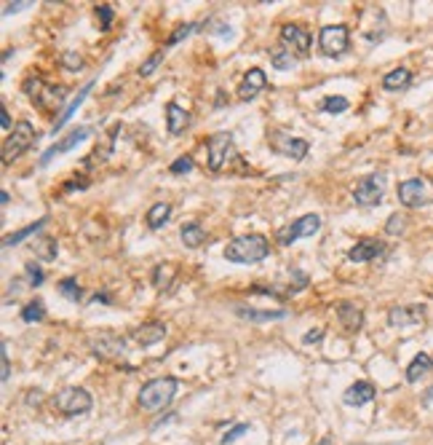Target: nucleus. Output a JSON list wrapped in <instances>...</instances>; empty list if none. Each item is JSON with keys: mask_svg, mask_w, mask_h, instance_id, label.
Masks as SVG:
<instances>
[{"mask_svg": "<svg viewBox=\"0 0 433 445\" xmlns=\"http://www.w3.org/2000/svg\"><path fill=\"white\" fill-rule=\"evenodd\" d=\"M270 255V242L260 233H246V236H236L230 245L225 247V258L230 263H241V266H252V263L265 261Z\"/></svg>", "mask_w": 433, "mask_h": 445, "instance_id": "f257e3e1", "label": "nucleus"}, {"mask_svg": "<svg viewBox=\"0 0 433 445\" xmlns=\"http://www.w3.org/2000/svg\"><path fill=\"white\" fill-rule=\"evenodd\" d=\"M180 389V381L174 376H161V378H152L139 389V408H145L150 413H158L164 411L166 405L174 399Z\"/></svg>", "mask_w": 433, "mask_h": 445, "instance_id": "f03ea898", "label": "nucleus"}, {"mask_svg": "<svg viewBox=\"0 0 433 445\" xmlns=\"http://www.w3.org/2000/svg\"><path fill=\"white\" fill-rule=\"evenodd\" d=\"M54 405L59 408L62 416H67V418H75V416H86L91 411V405H94V399L86 389H80V386H67V389H62L59 395L54 397Z\"/></svg>", "mask_w": 433, "mask_h": 445, "instance_id": "7ed1b4c3", "label": "nucleus"}, {"mask_svg": "<svg viewBox=\"0 0 433 445\" xmlns=\"http://www.w3.org/2000/svg\"><path fill=\"white\" fill-rule=\"evenodd\" d=\"M35 142V129L30 121H19L11 129V135L3 142V164H8L11 158H19Z\"/></svg>", "mask_w": 433, "mask_h": 445, "instance_id": "20e7f679", "label": "nucleus"}, {"mask_svg": "<svg viewBox=\"0 0 433 445\" xmlns=\"http://www.w3.org/2000/svg\"><path fill=\"white\" fill-rule=\"evenodd\" d=\"M348 38H350L348 25H327L318 32V48L324 57H343L348 51Z\"/></svg>", "mask_w": 433, "mask_h": 445, "instance_id": "39448f33", "label": "nucleus"}, {"mask_svg": "<svg viewBox=\"0 0 433 445\" xmlns=\"http://www.w3.org/2000/svg\"><path fill=\"white\" fill-rule=\"evenodd\" d=\"M89 346L99 360H120L126 354V338L102 330V333H91Z\"/></svg>", "mask_w": 433, "mask_h": 445, "instance_id": "423d86ee", "label": "nucleus"}, {"mask_svg": "<svg viewBox=\"0 0 433 445\" xmlns=\"http://www.w3.org/2000/svg\"><path fill=\"white\" fill-rule=\"evenodd\" d=\"M383 193H385V174H367L353 188V201L361 207H374L383 201Z\"/></svg>", "mask_w": 433, "mask_h": 445, "instance_id": "0eeeda50", "label": "nucleus"}, {"mask_svg": "<svg viewBox=\"0 0 433 445\" xmlns=\"http://www.w3.org/2000/svg\"><path fill=\"white\" fill-rule=\"evenodd\" d=\"M24 94L32 97L41 108H59L62 100H64V89L62 86H45L41 78H30L24 81Z\"/></svg>", "mask_w": 433, "mask_h": 445, "instance_id": "6e6552de", "label": "nucleus"}, {"mask_svg": "<svg viewBox=\"0 0 433 445\" xmlns=\"http://www.w3.org/2000/svg\"><path fill=\"white\" fill-rule=\"evenodd\" d=\"M321 228V217L318 215H302L297 217L292 226H286V228L278 231V245L281 247H289L292 242H297V239H305V236H313L315 231Z\"/></svg>", "mask_w": 433, "mask_h": 445, "instance_id": "1a4fd4ad", "label": "nucleus"}, {"mask_svg": "<svg viewBox=\"0 0 433 445\" xmlns=\"http://www.w3.org/2000/svg\"><path fill=\"white\" fill-rule=\"evenodd\" d=\"M270 145L276 148V153L286 156V158H294V161H302L308 156V151H311V145L305 139L289 137L286 132H273L270 135Z\"/></svg>", "mask_w": 433, "mask_h": 445, "instance_id": "9d476101", "label": "nucleus"}, {"mask_svg": "<svg viewBox=\"0 0 433 445\" xmlns=\"http://www.w3.org/2000/svg\"><path fill=\"white\" fill-rule=\"evenodd\" d=\"M89 135H91V126H78V129H73L70 135H64L62 139H57V142H54V145H51V148H48L43 156H41V167H45L48 161H54L57 156L67 153V151H73L75 145H78V142H83V139L89 137Z\"/></svg>", "mask_w": 433, "mask_h": 445, "instance_id": "9b49d317", "label": "nucleus"}, {"mask_svg": "<svg viewBox=\"0 0 433 445\" xmlns=\"http://www.w3.org/2000/svg\"><path fill=\"white\" fill-rule=\"evenodd\" d=\"M233 153V135L230 132H217L209 137V169L220 172L225 167V158Z\"/></svg>", "mask_w": 433, "mask_h": 445, "instance_id": "f8f14e48", "label": "nucleus"}, {"mask_svg": "<svg viewBox=\"0 0 433 445\" xmlns=\"http://www.w3.org/2000/svg\"><path fill=\"white\" fill-rule=\"evenodd\" d=\"M281 43H286L297 57H308L311 54V32L302 25H284L281 27Z\"/></svg>", "mask_w": 433, "mask_h": 445, "instance_id": "ddd939ff", "label": "nucleus"}, {"mask_svg": "<svg viewBox=\"0 0 433 445\" xmlns=\"http://www.w3.org/2000/svg\"><path fill=\"white\" fill-rule=\"evenodd\" d=\"M425 320V306L412 303V306H393L388 311V322L393 327H415Z\"/></svg>", "mask_w": 433, "mask_h": 445, "instance_id": "4468645a", "label": "nucleus"}, {"mask_svg": "<svg viewBox=\"0 0 433 445\" xmlns=\"http://www.w3.org/2000/svg\"><path fill=\"white\" fill-rule=\"evenodd\" d=\"M265 86H268V76H265V70H262V67H252V70L243 76V81H241L239 100L249 102V100H254L257 94L265 89Z\"/></svg>", "mask_w": 433, "mask_h": 445, "instance_id": "2eb2a0df", "label": "nucleus"}, {"mask_svg": "<svg viewBox=\"0 0 433 445\" xmlns=\"http://www.w3.org/2000/svg\"><path fill=\"white\" fill-rule=\"evenodd\" d=\"M383 255H385V245L380 239H361L359 245L350 247V252H348V258L353 263H369L383 258Z\"/></svg>", "mask_w": 433, "mask_h": 445, "instance_id": "dca6fc26", "label": "nucleus"}, {"mask_svg": "<svg viewBox=\"0 0 433 445\" xmlns=\"http://www.w3.org/2000/svg\"><path fill=\"white\" fill-rule=\"evenodd\" d=\"M399 201H402L404 207H409V210H415V207H423L428 196H425V183L423 180H404L399 185Z\"/></svg>", "mask_w": 433, "mask_h": 445, "instance_id": "f3484780", "label": "nucleus"}, {"mask_svg": "<svg viewBox=\"0 0 433 445\" xmlns=\"http://www.w3.org/2000/svg\"><path fill=\"white\" fill-rule=\"evenodd\" d=\"M337 320H340V324H343L348 333H359L361 327H364V308L356 306L353 301H343L337 306Z\"/></svg>", "mask_w": 433, "mask_h": 445, "instance_id": "a211bd4d", "label": "nucleus"}, {"mask_svg": "<svg viewBox=\"0 0 433 445\" xmlns=\"http://www.w3.org/2000/svg\"><path fill=\"white\" fill-rule=\"evenodd\" d=\"M187 123H190V113H187V110L180 108L177 102H169V105H166V129H169V135L180 137Z\"/></svg>", "mask_w": 433, "mask_h": 445, "instance_id": "6ab92c4d", "label": "nucleus"}, {"mask_svg": "<svg viewBox=\"0 0 433 445\" xmlns=\"http://www.w3.org/2000/svg\"><path fill=\"white\" fill-rule=\"evenodd\" d=\"M166 336V324L164 322H148L142 327H134L132 330V338H134L139 346H152L158 341H164Z\"/></svg>", "mask_w": 433, "mask_h": 445, "instance_id": "aec40b11", "label": "nucleus"}, {"mask_svg": "<svg viewBox=\"0 0 433 445\" xmlns=\"http://www.w3.org/2000/svg\"><path fill=\"white\" fill-rule=\"evenodd\" d=\"M374 386L369 384V381H356L353 386H348L345 389V395H343V399H345V405H367V402H372L374 399Z\"/></svg>", "mask_w": 433, "mask_h": 445, "instance_id": "412c9836", "label": "nucleus"}, {"mask_svg": "<svg viewBox=\"0 0 433 445\" xmlns=\"http://www.w3.org/2000/svg\"><path fill=\"white\" fill-rule=\"evenodd\" d=\"M270 62H273L276 70H292V67L297 64V54L286 46V43H278V46L270 48Z\"/></svg>", "mask_w": 433, "mask_h": 445, "instance_id": "4be33fe9", "label": "nucleus"}, {"mask_svg": "<svg viewBox=\"0 0 433 445\" xmlns=\"http://www.w3.org/2000/svg\"><path fill=\"white\" fill-rule=\"evenodd\" d=\"M236 314L243 317V320H249V322H273V320H284L289 311H284V308H276V311H257V308L239 306L236 308Z\"/></svg>", "mask_w": 433, "mask_h": 445, "instance_id": "5701e85b", "label": "nucleus"}, {"mask_svg": "<svg viewBox=\"0 0 433 445\" xmlns=\"http://www.w3.org/2000/svg\"><path fill=\"white\" fill-rule=\"evenodd\" d=\"M433 368V357L431 354H425V352H420L412 362H409V368H406V381L409 384H415V381H420L428 370Z\"/></svg>", "mask_w": 433, "mask_h": 445, "instance_id": "b1692460", "label": "nucleus"}, {"mask_svg": "<svg viewBox=\"0 0 433 445\" xmlns=\"http://www.w3.org/2000/svg\"><path fill=\"white\" fill-rule=\"evenodd\" d=\"M91 89H94V81H91V83H86V86H83L80 92L75 94V97H73V102H70V105L64 108V113H62L59 118H57V123H54V132H59L62 126H64V123L70 121V118H73V116H75V110H78V108H80V105H83V100H86V97H89V94H91Z\"/></svg>", "mask_w": 433, "mask_h": 445, "instance_id": "393cba45", "label": "nucleus"}, {"mask_svg": "<svg viewBox=\"0 0 433 445\" xmlns=\"http://www.w3.org/2000/svg\"><path fill=\"white\" fill-rule=\"evenodd\" d=\"M409 83H412V73L406 67H396L383 78V89H388V92H402Z\"/></svg>", "mask_w": 433, "mask_h": 445, "instance_id": "a878e982", "label": "nucleus"}, {"mask_svg": "<svg viewBox=\"0 0 433 445\" xmlns=\"http://www.w3.org/2000/svg\"><path fill=\"white\" fill-rule=\"evenodd\" d=\"M169 215H171V204H166V201L152 204L148 210V228H152V231L164 228L166 223H169Z\"/></svg>", "mask_w": 433, "mask_h": 445, "instance_id": "bb28decb", "label": "nucleus"}, {"mask_svg": "<svg viewBox=\"0 0 433 445\" xmlns=\"http://www.w3.org/2000/svg\"><path fill=\"white\" fill-rule=\"evenodd\" d=\"M45 223H48V217H41L38 223H30V226H24V228H19V231H14V233H8L6 239H3V247H16V245H22L27 236H35L38 231L43 228Z\"/></svg>", "mask_w": 433, "mask_h": 445, "instance_id": "cd10ccee", "label": "nucleus"}, {"mask_svg": "<svg viewBox=\"0 0 433 445\" xmlns=\"http://www.w3.org/2000/svg\"><path fill=\"white\" fill-rule=\"evenodd\" d=\"M180 236H182V245L190 247V249H195V247H201L204 242H206V233H204V228H201L198 223H187V226H182Z\"/></svg>", "mask_w": 433, "mask_h": 445, "instance_id": "c85d7f7f", "label": "nucleus"}, {"mask_svg": "<svg viewBox=\"0 0 433 445\" xmlns=\"http://www.w3.org/2000/svg\"><path fill=\"white\" fill-rule=\"evenodd\" d=\"M318 108L324 110V113H332V116H340V113H345V110L350 108V102L345 97H340V94H329V97L321 100Z\"/></svg>", "mask_w": 433, "mask_h": 445, "instance_id": "c756f323", "label": "nucleus"}, {"mask_svg": "<svg viewBox=\"0 0 433 445\" xmlns=\"http://www.w3.org/2000/svg\"><path fill=\"white\" fill-rule=\"evenodd\" d=\"M22 320H24V322H30V324H35V322H41V320H45V306H43V301H41V298H35V301H30L27 306L22 308Z\"/></svg>", "mask_w": 433, "mask_h": 445, "instance_id": "7c9ffc66", "label": "nucleus"}, {"mask_svg": "<svg viewBox=\"0 0 433 445\" xmlns=\"http://www.w3.org/2000/svg\"><path fill=\"white\" fill-rule=\"evenodd\" d=\"M195 30H198V22H187V25H180L177 30L169 35V41L164 43V51H166V48H174L177 43H180V41H185L187 35H193Z\"/></svg>", "mask_w": 433, "mask_h": 445, "instance_id": "2f4dec72", "label": "nucleus"}, {"mask_svg": "<svg viewBox=\"0 0 433 445\" xmlns=\"http://www.w3.org/2000/svg\"><path fill=\"white\" fill-rule=\"evenodd\" d=\"M57 292L64 295V298H70L73 303H78V301L83 298V290H80V285H78L75 279H62L59 285H57Z\"/></svg>", "mask_w": 433, "mask_h": 445, "instance_id": "473e14b6", "label": "nucleus"}, {"mask_svg": "<svg viewBox=\"0 0 433 445\" xmlns=\"http://www.w3.org/2000/svg\"><path fill=\"white\" fill-rule=\"evenodd\" d=\"M164 48H158V51H155V54H152V57H148V60L142 62V67H139V76H152V73H155V70H158V64H161V62H164Z\"/></svg>", "mask_w": 433, "mask_h": 445, "instance_id": "72a5a7b5", "label": "nucleus"}, {"mask_svg": "<svg viewBox=\"0 0 433 445\" xmlns=\"http://www.w3.org/2000/svg\"><path fill=\"white\" fill-rule=\"evenodd\" d=\"M24 274H27V279H30V287H41V285H43L45 274L38 263H27V266H24Z\"/></svg>", "mask_w": 433, "mask_h": 445, "instance_id": "f704fd0d", "label": "nucleus"}, {"mask_svg": "<svg viewBox=\"0 0 433 445\" xmlns=\"http://www.w3.org/2000/svg\"><path fill=\"white\" fill-rule=\"evenodd\" d=\"M193 167H195L193 156H180V158L169 167V172H171V174H187V172H193Z\"/></svg>", "mask_w": 433, "mask_h": 445, "instance_id": "c9c22d12", "label": "nucleus"}, {"mask_svg": "<svg viewBox=\"0 0 433 445\" xmlns=\"http://www.w3.org/2000/svg\"><path fill=\"white\" fill-rule=\"evenodd\" d=\"M171 277H174V268H171V266H158V268L152 271V285H155V287H164V285H169Z\"/></svg>", "mask_w": 433, "mask_h": 445, "instance_id": "e433bc0d", "label": "nucleus"}, {"mask_svg": "<svg viewBox=\"0 0 433 445\" xmlns=\"http://www.w3.org/2000/svg\"><path fill=\"white\" fill-rule=\"evenodd\" d=\"M246 432H249V424H236L233 430H230V432H225V434H222V445H227V443H236V440H239V437H243Z\"/></svg>", "mask_w": 433, "mask_h": 445, "instance_id": "4c0bfd02", "label": "nucleus"}, {"mask_svg": "<svg viewBox=\"0 0 433 445\" xmlns=\"http://www.w3.org/2000/svg\"><path fill=\"white\" fill-rule=\"evenodd\" d=\"M404 228H406V220H404V215H390L388 226H385V231H388L390 236H396V233H402Z\"/></svg>", "mask_w": 433, "mask_h": 445, "instance_id": "58836bf2", "label": "nucleus"}, {"mask_svg": "<svg viewBox=\"0 0 433 445\" xmlns=\"http://www.w3.org/2000/svg\"><path fill=\"white\" fill-rule=\"evenodd\" d=\"M97 16L102 19V30H107L113 25V8L110 6H97Z\"/></svg>", "mask_w": 433, "mask_h": 445, "instance_id": "ea45409f", "label": "nucleus"}, {"mask_svg": "<svg viewBox=\"0 0 433 445\" xmlns=\"http://www.w3.org/2000/svg\"><path fill=\"white\" fill-rule=\"evenodd\" d=\"M64 64H67V70H83V60H80V57H78V54H75V51H67V54H64Z\"/></svg>", "mask_w": 433, "mask_h": 445, "instance_id": "a19ab883", "label": "nucleus"}, {"mask_svg": "<svg viewBox=\"0 0 433 445\" xmlns=\"http://www.w3.org/2000/svg\"><path fill=\"white\" fill-rule=\"evenodd\" d=\"M321 338H324V327H315V330H308V333L302 336V343H305V346H313Z\"/></svg>", "mask_w": 433, "mask_h": 445, "instance_id": "79ce46f5", "label": "nucleus"}, {"mask_svg": "<svg viewBox=\"0 0 433 445\" xmlns=\"http://www.w3.org/2000/svg\"><path fill=\"white\" fill-rule=\"evenodd\" d=\"M0 357H3V384L11 378V362H8V349H6V343H3V349H0Z\"/></svg>", "mask_w": 433, "mask_h": 445, "instance_id": "37998d69", "label": "nucleus"}, {"mask_svg": "<svg viewBox=\"0 0 433 445\" xmlns=\"http://www.w3.org/2000/svg\"><path fill=\"white\" fill-rule=\"evenodd\" d=\"M27 6H30L27 0H22V3H14V6H6V8H3V16H11L14 11H22V8H27Z\"/></svg>", "mask_w": 433, "mask_h": 445, "instance_id": "c03bdc74", "label": "nucleus"}, {"mask_svg": "<svg viewBox=\"0 0 433 445\" xmlns=\"http://www.w3.org/2000/svg\"><path fill=\"white\" fill-rule=\"evenodd\" d=\"M0 129L3 132H11V118H8V110H0Z\"/></svg>", "mask_w": 433, "mask_h": 445, "instance_id": "a18cd8bd", "label": "nucleus"}]
</instances>
